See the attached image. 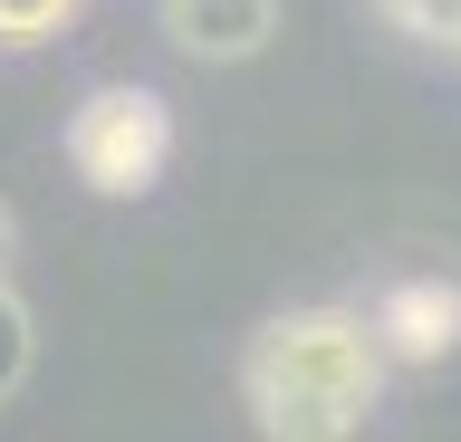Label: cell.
<instances>
[{
    "label": "cell",
    "instance_id": "1",
    "mask_svg": "<svg viewBox=\"0 0 461 442\" xmlns=\"http://www.w3.org/2000/svg\"><path fill=\"white\" fill-rule=\"evenodd\" d=\"M394 356L356 308H288L240 347V404L259 442H356Z\"/></svg>",
    "mask_w": 461,
    "mask_h": 442
},
{
    "label": "cell",
    "instance_id": "2",
    "mask_svg": "<svg viewBox=\"0 0 461 442\" xmlns=\"http://www.w3.org/2000/svg\"><path fill=\"white\" fill-rule=\"evenodd\" d=\"M173 164V106L135 77H115V87H86L77 116H68V174L86 193H106V203H135L154 193Z\"/></svg>",
    "mask_w": 461,
    "mask_h": 442
},
{
    "label": "cell",
    "instance_id": "3",
    "mask_svg": "<svg viewBox=\"0 0 461 442\" xmlns=\"http://www.w3.org/2000/svg\"><path fill=\"white\" fill-rule=\"evenodd\" d=\"M154 30L193 68H240L279 39V0H154Z\"/></svg>",
    "mask_w": 461,
    "mask_h": 442
},
{
    "label": "cell",
    "instance_id": "4",
    "mask_svg": "<svg viewBox=\"0 0 461 442\" xmlns=\"http://www.w3.org/2000/svg\"><path fill=\"white\" fill-rule=\"evenodd\" d=\"M375 347L394 356V365H442L461 347V289L432 279V269L394 279V289L375 298Z\"/></svg>",
    "mask_w": 461,
    "mask_h": 442
},
{
    "label": "cell",
    "instance_id": "5",
    "mask_svg": "<svg viewBox=\"0 0 461 442\" xmlns=\"http://www.w3.org/2000/svg\"><path fill=\"white\" fill-rule=\"evenodd\" d=\"M375 20L403 30L413 49H452L461 59V0H375Z\"/></svg>",
    "mask_w": 461,
    "mask_h": 442
},
{
    "label": "cell",
    "instance_id": "6",
    "mask_svg": "<svg viewBox=\"0 0 461 442\" xmlns=\"http://www.w3.org/2000/svg\"><path fill=\"white\" fill-rule=\"evenodd\" d=\"M29 356H39V337H29V298L0 279V404L29 384Z\"/></svg>",
    "mask_w": 461,
    "mask_h": 442
},
{
    "label": "cell",
    "instance_id": "7",
    "mask_svg": "<svg viewBox=\"0 0 461 442\" xmlns=\"http://www.w3.org/2000/svg\"><path fill=\"white\" fill-rule=\"evenodd\" d=\"M77 20V0H0V49H49Z\"/></svg>",
    "mask_w": 461,
    "mask_h": 442
},
{
    "label": "cell",
    "instance_id": "8",
    "mask_svg": "<svg viewBox=\"0 0 461 442\" xmlns=\"http://www.w3.org/2000/svg\"><path fill=\"white\" fill-rule=\"evenodd\" d=\"M10 260H20V212L0 203V279H10Z\"/></svg>",
    "mask_w": 461,
    "mask_h": 442
}]
</instances>
